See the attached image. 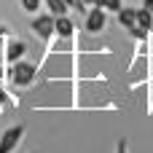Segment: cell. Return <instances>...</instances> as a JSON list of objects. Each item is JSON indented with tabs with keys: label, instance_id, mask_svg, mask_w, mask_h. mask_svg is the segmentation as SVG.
I'll return each mask as SVG.
<instances>
[{
	"label": "cell",
	"instance_id": "13",
	"mask_svg": "<svg viewBox=\"0 0 153 153\" xmlns=\"http://www.w3.org/2000/svg\"><path fill=\"white\" fill-rule=\"evenodd\" d=\"M116 153H126V140H121V143H118V148H116Z\"/></svg>",
	"mask_w": 153,
	"mask_h": 153
},
{
	"label": "cell",
	"instance_id": "2",
	"mask_svg": "<svg viewBox=\"0 0 153 153\" xmlns=\"http://www.w3.org/2000/svg\"><path fill=\"white\" fill-rule=\"evenodd\" d=\"M11 81H13L16 86H30V83L35 81V65H30V62H13Z\"/></svg>",
	"mask_w": 153,
	"mask_h": 153
},
{
	"label": "cell",
	"instance_id": "16",
	"mask_svg": "<svg viewBox=\"0 0 153 153\" xmlns=\"http://www.w3.org/2000/svg\"><path fill=\"white\" fill-rule=\"evenodd\" d=\"M0 48H3V43H0Z\"/></svg>",
	"mask_w": 153,
	"mask_h": 153
},
{
	"label": "cell",
	"instance_id": "4",
	"mask_svg": "<svg viewBox=\"0 0 153 153\" xmlns=\"http://www.w3.org/2000/svg\"><path fill=\"white\" fill-rule=\"evenodd\" d=\"M105 13H108V11L100 8V5L89 8V11H86V30H89V32H102V30H105V22H108Z\"/></svg>",
	"mask_w": 153,
	"mask_h": 153
},
{
	"label": "cell",
	"instance_id": "8",
	"mask_svg": "<svg viewBox=\"0 0 153 153\" xmlns=\"http://www.w3.org/2000/svg\"><path fill=\"white\" fill-rule=\"evenodd\" d=\"M137 24H140L143 30H148V32L153 30V11L151 8H145V5L137 8Z\"/></svg>",
	"mask_w": 153,
	"mask_h": 153
},
{
	"label": "cell",
	"instance_id": "1",
	"mask_svg": "<svg viewBox=\"0 0 153 153\" xmlns=\"http://www.w3.org/2000/svg\"><path fill=\"white\" fill-rule=\"evenodd\" d=\"M22 137H24V126H22V124L5 129V132L0 134V153H13L16 145L22 143Z\"/></svg>",
	"mask_w": 153,
	"mask_h": 153
},
{
	"label": "cell",
	"instance_id": "10",
	"mask_svg": "<svg viewBox=\"0 0 153 153\" xmlns=\"http://www.w3.org/2000/svg\"><path fill=\"white\" fill-rule=\"evenodd\" d=\"M94 5L105 8V11H116V13L124 8V3H121V0H94Z\"/></svg>",
	"mask_w": 153,
	"mask_h": 153
},
{
	"label": "cell",
	"instance_id": "6",
	"mask_svg": "<svg viewBox=\"0 0 153 153\" xmlns=\"http://www.w3.org/2000/svg\"><path fill=\"white\" fill-rule=\"evenodd\" d=\"M24 51H27V46H24L22 40H11V43L5 46V59H8V62H19V59L24 56Z\"/></svg>",
	"mask_w": 153,
	"mask_h": 153
},
{
	"label": "cell",
	"instance_id": "11",
	"mask_svg": "<svg viewBox=\"0 0 153 153\" xmlns=\"http://www.w3.org/2000/svg\"><path fill=\"white\" fill-rule=\"evenodd\" d=\"M40 5H43V0H22V8H24V11H30V13H35Z\"/></svg>",
	"mask_w": 153,
	"mask_h": 153
},
{
	"label": "cell",
	"instance_id": "14",
	"mask_svg": "<svg viewBox=\"0 0 153 153\" xmlns=\"http://www.w3.org/2000/svg\"><path fill=\"white\" fill-rule=\"evenodd\" d=\"M143 5H145V8H151V11H153V0H145Z\"/></svg>",
	"mask_w": 153,
	"mask_h": 153
},
{
	"label": "cell",
	"instance_id": "9",
	"mask_svg": "<svg viewBox=\"0 0 153 153\" xmlns=\"http://www.w3.org/2000/svg\"><path fill=\"white\" fill-rule=\"evenodd\" d=\"M43 3H46V8H48L54 16H65V13L70 11V5H67L65 0H43Z\"/></svg>",
	"mask_w": 153,
	"mask_h": 153
},
{
	"label": "cell",
	"instance_id": "3",
	"mask_svg": "<svg viewBox=\"0 0 153 153\" xmlns=\"http://www.w3.org/2000/svg\"><path fill=\"white\" fill-rule=\"evenodd\" d=\"M32 32L40 38V40H51L56 32H54V13H43V16H35L32 19Z\"/></svg>",
	"mask_w": 153,
	"mask_h": 153
},
{
	"label": "cell",
	"instance_id": "12",
	"mask_svg": "<svg viewBox=\"0 0 153 153\" xmlns=\"http://www.w3.org/2000/svg\"><path fill=\"white\" fill-rule=\"evenodd\" d=\"M65 3H67V5H70V8H75V11H89V8H86V3H83V0H65Z\"/></svg>",
	"mask_w": 153,
	"mask_h": 153
},
{
	"label": "cell",
	"instance_id": "17",
	"mask_svg": "<svg viewBox=\"0 0 153 153\" xmlns=\"http://www.w3.org/2000/svg\"><path fill=\"white\" fill-rule=\"evenodd\" d=\"M151 32H153V30H151Z\"/></svg>",
	"mask_w": 153,
	"mask_h": 153
},
{
	"label": "cell",
	"instance_id": "7",
	"mask_svg": "<svg viewBox=\"0 0 153 153\" xmlns=\"http://www.w3.org/2000/svg\"><path fill=\"white\" fill-rule=\"evenodd\" d=\"M118 24L124 30H132L137 24V8H121L118 11Z\"/></svg>",
	"mask_w": 153,
	"mask_h": 153
},
{
	"label": "cell",
	"instance_id": "15",
	"mask_svg": "<svg viewBox=\"0 0 153 153\" xmlns=\"http://www.w3.org/2000/svg\"><path fill=\"white\" fill-rule=\"evenodd\" d=\"M83 3H86V5H94V0H83Z\"/></svg>",
	"mask_w": 153,
	"mask_h": 153
},
{
	"label": "cell",
	"instance_id": "5",
	"mask_svg": "<svg viewBox=\"0 0 153 153\" xmlns=\"http://www.w3.org/2000/svg\"><path fill=\"white\" fill-rule=\"evenodd\" d=\"M54 32L59 35V38H73V32H75V24H73V19L65 13V16H54Z\"/></svg>",
	"mask_w": 153,
	"mask_h": 153
}]
</instances>
